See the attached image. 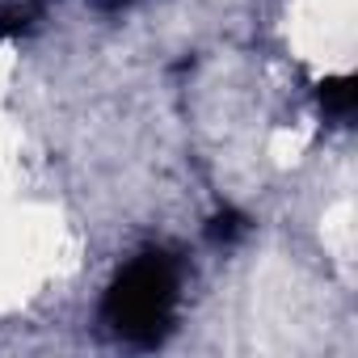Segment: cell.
<instances>
[{
	"label": "cell",
	"mask_w": 358,
	"mask_h": 358,
	"mask_svg": "<svg viewBox=\"0 0 358 358\" xmlns=\"http://www.w3.org/2000/svg\"><path fill=\"white\" fill-rule=\"evenodd\" d=\"M354 101H358V89L350 76H337V80H324L320 85V106L337 118H350L354 114Z\"/></svg>",
	"instance_id": "2"
},
{
	"label": "cell",
	"mask_w": 358,
	"mask_h": 358,
	"mask_svg": "<svg viewBox=\"0 0 358 358\" xmlns=\"http://www.w3.org/2000/svg\"><path fill=\"white\" fill-rule=\"evenodd\" d=\"M177 312V266L173 257L148 249L118 270L101 299L106 329L127 345H156L173 329Z\"/></svg>",
	"instance_id": "1"
},
{
	"label": "cell",
	"mask_w": 358,
	"mask_h": 358,
	"mask_svg": "<svg viewBox=\"0 0 358 358\" xmlns=\"http://www.w3.org/2000/svg\"><path fill=\"white\" fill-rule=\"evenodd\" d=\"M241 232H245V220H236V215H228V220L220 215V220H215V228H211V236H215V241H232V236H241Z\"/></svg>",
	"instance_id": "3"
}]
</instances>
